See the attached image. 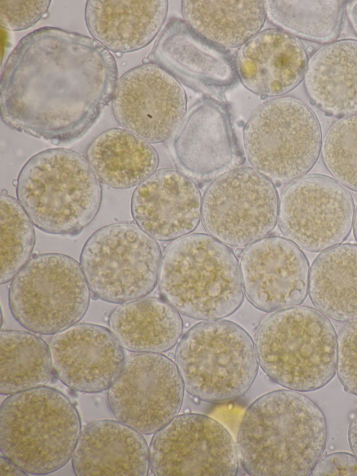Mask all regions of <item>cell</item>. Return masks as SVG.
<instances>
[{
    "mask_svg": "<svg viewBox=\"0 0 357 476\" xmlns=\"http://www.w3.org/2000/svg\"><path fill=\"white\" fill-rule=\"evenodd\" d=\"M111 103L117 123L151 144L168 140L187 111L180 82L149 62L121 76Z\"/></svg>",
    "mask_w": 357,
    "mask_h": 476,
    "instance_id": "cell-16",
    "label": "cell"
},
{
    "mask_svg": "<svg viewBox=\"0 0 357 476\" xmlns=\"http://www.w3.org/2000/svg\"><path fill=\"white\" fill-rule=\"evenodd\" d=\"M86 157L106 185L126 189L140 184L158 168L159 157L151 143L123 129H107L89 144Z\"/></svg>",
    "mask_w": 357,
    "mask_h": 476,
    "instance_id": "cell-26",
    "label": "cell"
},
{
    "mask_svg": "<svg viewBox=\"0 0 357 476\" xmlns=\"http://www.w3.org/2000/svg\"><path fill=\"white\" fill-rule=\"evenodd\" d=\"M174 357L185 390L205 402L238 399L258 372L252 339L226 320H205L190 327L179 339Z\"/></svg>",
    "mask_w": 357,
    "mask_h": 476,
    "instance_id": "cell-7",
    "label": "cell"
},
{
    "mask_svg": "<svg viewBox=\"0 0 357 476\" xmlns=\"http://www.w3.org/2000/svg\"><path fill=\"white\" fill-rule=\"evenodd\" d=\"M167 10L166 0H89L84 20L92 38L109 52L126 54L155 38Z\"/></svg>",
    "mask_w": 357,
    "mask_h": 476,
    "instance_id": "cell-23",
    "label": "cell"
},
{
    "mask_svg": "<svg viewBox=\"0 0 357 476\" xmlns=\"http://www.w3.org/2000/svg\"><path fill=\"white\" fill-rule=\"evenodd\" d=\"M266 17L280 29L305 40L331 43L338 37L344 1H264Z\"/></svg>",
    "mask_w": 357,
    "mask_h": 476,
    "instance_id": "cell-30",
    "label": "cell"
},
{
    "mask_svg": "<svg viewBox=\"0 0 357 476\" xmlns=\"http://www.w3.org/2000/svg\"><path fill=\"white\" fill-rule=\"evenodd\" d=\"M50 0L0 1V24L8 31L32 27L48 15Z\"/></svg>",
    "mask_w": 357,
    "mask_h": 476,
    "instance_id": "cell-33",
    "label": "cell"
},
{
    "mask_svg": "<svg viewBox=\"0 0 357 476\" xmlns=\"http://www.w3.org/2000/svg\"><path fill=\"white\" fill-rule=\"evenodd\" d=\"M158 282L165 300L197 320L229 316L243 301L236 256L207 234H189L172 242L162 257Z\"/></svg>",
    "mask_w": 357,
    "mask_h": 476,
    "instance_id": "cell-3",
    "label": "cell"
},
{
    "mask_svg": "<svg viewBox=\"0 0 357 476\" xmlns=\"http://www.w3.org/2000/svg\"><path fill=\"white\" fill-rule=\"evenodd\" d=\"M243 138L252 168L276 184L290 183L307 174L322 147L317 117L305 103L289 96L258 107L245 124Z\"/></svg>",
    "mask_w": 357,
    "mask_h": 476,
    "instance_id": "cell-8",
    "label": "cell"
},
{
    "mask_svg": "<svg viewBox=\"0 0 357 476\" xmlns=\"http://www.w3.org/2000/svg\"><path fill=\"white\" fill-rule=\"evenodd\" d=\"M167 146L177 170L195 183L212 182L244 161L228 108L209 96L190 105Z\"/></svg>",
    "mask_w": 357,
    "mask_h": 476,
    "instance_id": "cell-15",
    "label": "cell"
},
{
    "mask_svg": "<svg viewBox=\"0 0 357 476\" xmlns=\"http://www.w3.org/2000/svg\"><path fill=\"white\" fill-rule=\"evenodd\" d=\"M336 373L344 388L357 396V319L346 324L337 337Z\"/></svg>",
    "mask_w": 357,
    "mask_h": 476,
    "instance_id": "cell-34",
    "label": "cell"
},
{
    "mask_svg": "<svg viewBox=\"0 0 357 476\" xmlns=\"http://www.w3.org/2000/svg\"><path fill=\"white\" fill-rule=\"evenodd\" d=\"M17 200L43 232L76 235L96 216L101 204L100 179L87 159L65 148L31 157L17 179Z\"/></svg>",
    "mask_w": 357,
    "mask_h": 476,
    "instance_id": "cell-4",
    "label": "cell"
},
{
    "mask_svg": "<svg viewBox=\"0 0 357 476\" xmlns=\"http://www.w3.org/2000/svg\"><path fill=\"white\" fill-rule=\"evenodd\" d=\"M27 473L1 454V475H27Z\"/></svg>",
    "mask_w": 357,
    "mask_h": 476,
    "instance_id": "cell-36",
    "label": "cell"
},
{
    "mask_svg": "<svg viewBox=\"0 0 357 476\" xmlns=\"http://www.w3.org/2000/svg\"><path fill=\"white\" fill-rule=\"evenodd\" d=\"M181 10L197 33L225 48L244 45L261 31L266 17L260 0H184Z\"/></svg>",
    "mask_w": 357,
    "mask_h": 476,
    "instance_id": "cell-28",
    "label": "cell"
},
{
    "mask_svg": "<svg viewBox=\"0 0 357 476\" xmlns=\"http://www.w3.org/2000/svg\"><path fill=\"white\" fill-rule=\"evenodd\" d=\"M184 386L174 362L160 353L127 357L108 388L107 406L116 419L142 434L156 433L178 415Z\"/></svg>",
    "mask_w": 357,
    "mask_h": 476,
    "instance_id": "cell-12",
    "label": "cell"
},
{
    "mask_svg": "<svg viewBox=\"0 0 357 476\" xmlns=\"http://www.w3.org/2000/svg\"><path fill=\"white\" fill-rule=\"evenodd\" d=\"M354 202L348 190L322 174L303 176L282 191L278 223L301 249L321 252L342 244L353 226Z\"/></svg>",
    "mask_w": 357,
    "mask_h": 476,
    "instance_id": "cell-13",
    "label": "cell"
},
{
    "mask_svg": "<svg viewBox=\"0 0 357 476\" xmlns=\"http://www.w3.org/2000/svg\"><path fill=\"white\" fill-rule=\"evenodd\" d=\"M308 295L326 317L357 319V244H340L318 255L310 268Z\"/></svg>",
    "mask_w": 357,
    "mask_h": 476,
    "instance_id": "cell-27",
    "label": "cell"
},
{
    "mask_svg": "<svg viewBox=\"0 0 357 476\" xmlns=\"http://www.w3.org/2000/svg\"><path fill=\"white\" fill-rule=\"evenodd\" d=\"M310 475H357V459L347 452H335L322 456Z\"/></svg>",
    "mask_w": 357,
    "mask_h": 476,
    "instance_id": "cell-35",
    "label": "cell"
},
{
    "mask_svg": "<svg viewBox=\"0 0 357 476\" xmlns=\"http://www.w3.org/2000/svg\"><path fill=\"white\" fill-rule=\"evenodd\" d=\"M353 230H354V237L357 241V207H356V211L354 212V221H353Z\"/></svg>",
    "mask_w": 357,
    "mask_h": 476,
    "instance_id": "cell-39",
    "label": "cell"
},
{
    "mask_svg": "<svg viewBox=\"0 0 357 476\" xmlns=\"http://www.w3.org/2000/svg\"><path fill=\"white\" fill-rule=\"evenodd\" d=\"M240 272L247 299L264 312L298 306L308 294L307 259L284 237L268 236L248 246Z\"/></svg>",
    "mask_w": 357,
    "mask_h": 476,
    "instance_id": "cell-17",
    "label": "cell"
},
{
    "mask_svg": "<svg viewBox=\"0 0 357 476\" xmlns=\"http://www.w3.org/2000/svg\"><path fill=\"white\" fill-rule=\"evenodd\" d=\"M0 283H8L30 260L34 244L33 223L13 196L1 193Z\"/></svg>",
    "mask_w": 357,
    "mask_h": 476,
    "instance_id": "cell-31",
    "label": "cell"
},
{
    "mask_svg": "<svg viewBox=\"0 0 357 476\" xmlns=\"http://www.w3.org/2000/svg\"><path fill=\"white\" fill-rule=\"evenodd\" d=\"M147 59L207 96H220L238 78L231 52L204 38L178 18L168 22Z\"/></svg>",
    "mask_w": 357,
    "mask_h": 476,
    "instance_id": "cell-18",
    "label": "cell"
},
{
    "mask_svg": "<svg viewBox=\"0 0 357 476\" xmlns=\"http://www.w3.org/2000/svg\"><path fill=\"white\" fill-rule=\"evenodd\" d=\"M348 440L350 449L357 459V410L351 417L349 422Z\"/></svg>",
    "mask_w": 357,
    "mask_h": 476,
    "instance_id": "cell-37",
    "label": "cell"
},
{
    "mask_svg": "<svg viewBox=\"0 0 357 476\" xmlns=\"http://www.w3.org/2000/svg\"><path fill=\"white\" fill-rule=\"evenodd\" d=\"M304 84L310 102L326 114H357V40L321 47L308 60Z\"/></svg>",
    "mask_w": 357,
    "mask_h": 476,
    "instance_id": "cell-24",
    "label": "cell"
},
{
    "mask_svg": "<svg viewBox=\"0 0 357 476\" xmlns=\"http://www.w3.org/2000/svg\"><path fill=\"white\" fill-rule=\"evenodd\" d=\"M118 80L114 56L93 38L38 29L18 42L4 64L1 120L54 144L73 142L112 101Z\"/></svg>",
    "mask_w": 357,
    "mask_h": 476,
    "instance_id": "cell-1",
    "label": "cell"
},
{
    "mask_svg": "<svg viewBox=\"0 0 357 476\" xmlns=\"http://www.w3.org/2000/svg\"><path fill=\"white\" fill-rule=\"evenodd\" d=\"M119 420L101 419L81 432L72 456L77 476H146L149 448L144 437Z\"/></svg>",
    "mask_w": 357,
    "mask_h": 476,
    "instance_id": "cell-22",
    "label": "cell"
},
{
    "mask_svg": "<svg viewBox=\"0 0 357 476\" xmlns=\"http://www.w3.org/2000/svg\"><path fill=\"white\" fill-rule=\"evenodd\" d=\"M321 154L333 178L357 192V114L340 118L331 126L322 142Z\"/></svg>",
    "mask_w": 357,
    "mask_h": 476,
    "instance_id": "cell-32",
    "label": "cell"
},
{
    "mask_svg": "<svg viewBox=\"0 0 357 476\" xmlns=\"http://www.w3.org/2000/svg\"><path fill=\"white\" fill-rule=\"evenodd\" d=\"M0 393L10 395L45 386L53 371L49 345L31 332L0 334Z\"/></svg>",
    "mask_w": 357,
    "mask_h": 476,
    "instance_id": "cell-29",
    "label": "cell"
},
{
    "mask_svg": "<svg viewBox=\"0 0 357 476\" xmlns=\"http://www.w3.org/2000/svg\"><path fill=\"white\" fill-rule=\"evenodd\" d=\"M258 362L275 382L310 392L336 373L337 336L325 315L306 306L275 311L259 324L255 338Z\"/></svg>",
    "mask_w": 357,
    "mask_h": 476,
    "instance_id": "cell-6",
    "label": "cell"
},
{
    "mask_svg": "<svg viewBox=\"0 0 357 476\" xmlns=\"http://www.w3.org/2000/svg\"><path fill=\"white\" fill-rule=\"evenodd\" d=\"M325 415L312 399L291 389L266 393L244 412L237 432L239 461L252 476H307L322 457Z\"/></svg>",
    "mask_w": 357,
    "mask_h": 476,
    "instance_id": "cell-2",
    "label": "cell"
},
{
    "mask_svg": "<svg viewBox=\"0 0 357 476\" xmlns=\"http://www.w3.org/2000/svg\"><path fill=\"white\" fill-rule=\"evenodd\" d=\"M81 432L75 406L56 389L25 390L1 403V453L27 473L47 475L63 467Z\"/></svg>",
    "mask_w": 357,
    "mask_h": 476,
    "instance_id": "cell-5",
    "label": "cell"
},
{
    "mask_svg": "<svg viewBox=\"0 0 357 476\" xmlns=\"http://www.w3.org/2000/svg\"><path fill=\"white\" fill-rule=\"evenodd\" d=\"M278 203L271 180L252 168L238 167L206 189L201 220L208 235L228 246L243 248L274 229Z\"/></svg>",
    "mask_w": 357,
    "mask_h": 476,
    "instance_id": "cell-11",
    "label": "cell"
},
{
    "mask_svg": "<svg viewBox=\"0 0 357 476\" xmlns=\"http://www.w3.org/2000/svg\"><path fill=\"white\" fill-rule=\"evenodd\" d=\"M235 60L238 77L246 89L262 97H275L289 93L304 80L308 55L298 38L280 29H267L243 45Z\"/></svg>",
    "mask_w": 357,
    "mask_h": 476,
    "instance_id": "cell-21",
    "label": "cell"
},
{
    "mask_svg": "<svg viewBox=\"0 0 357 476\" xmlns=\"http://www.w3.org/2000/svg\"><path fill=\"white\" fill-rule=\"evenodd\" d=\"M149 459L157 476H235L240 461L226 428L198 413L177 415L155 433Z\"/></svg>",
    "mask_w": 357,
    "mask_h": 476,
    "instance_id": "cell-14",
    "label": "cell"
},
{
    "mask_svg": "<svg viewBox=\"0 0 357 476\" xmlns=\"http://www.w3.org/2000/svg\"><path fill=\"white\" fill-rule=\"evenodd\" d=\"M91 292L77 260L62 253H42L30 258L12 280L8 305L29 332L54 335L82 320Z\"/></svg>",
    "mask_w": 357,
    "mask_h": 476,
    "instance_id": "cell-9",
    "label": "cell"
},
{
    "mask_svg": "<svg viewBox=\"0 0 357 476\" xmlns=\"http://www.w3.org/2000/svg\"><path fill=\"white\" fill-rule=\"evenodd\" d=\"M347 15L353 30L357 35V1H349L347 6Z\"/></svg>",
    "mask_w": 357,
    "mask_h": 476,
    "instance_id": "cell-38",
    "label": "cell"
},
{
    "mask_svg": "<svg viewBox=\"0 0 357 476\" xmlns=\"http://www.w3.org/2000/svg\"><path fill=\"white\" fill-rule=\"evenodd\" d=\"M162 257L156 240L137 224L118 222L98 229L88 238L79 264L91 293L120 304L153 291Z\"/></svg>",
    "mask_w": 357,
    "mask_h": 476,
    "instance_id": "cell-10",
    "label": "cell"
},
{
    "mask_svg": "<svg viewBox=\"0 0 357 476\" xmlns=\"http://www.w3.org/2000/svg\"><path fill=\"white\" fill-rule=\"evenodd\" d=\"M108 323L121 345L133 352H166L178 342L183 331L179 313L166 300L151 297L120 304Z\"/></svg>",
    "mask_w": 357,
    "mask_h": 476,
    "instance_id": "cell-25",
    "label": "cell"
},
{
    "mask_svg": "<svg viewBox=\"0 0 357 476\" xmlns=\"http://www.w3.org/2000/svg\"><path fill=\"white\" fill-rule=\"evenodd\" d=\"M202 202L193 180L178 170L162 168L137 185L131 214L136 224L155 240L174 241L198 226Z\"/></svg>",
    "mask_w": 357,
    "mask_h": 476,
    "instance_id": "cell-20",
    "label": "cell"
},
{
    "mask_svg": "<svg viewBox=\"0 0 357 476\" xmlns=\"http://www.w3.org/2000/svg\"><path fill=\"white\" fill-rule=\"evenodd\" d=\"M48 345L56 376L81 392L108 389L125 361L123 347L110 329L96 324H75L54 334Z\"/></svg>",
    "mask_w": 357,
    "mask_h": 476,
    "instance_id": "cell-19",
    "label": "cell"
}]
</instances>
